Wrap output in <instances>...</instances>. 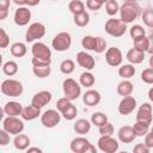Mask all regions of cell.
<instances>
[{
  "label": "cell",
  "mask_w": 153,
  "mask_h": 153,
  "mask_svg": "<svg viewBox=\"0 0 153 153\" xmlns=\"http://www.w3.org/2000/svg\"><path fill=\"white\" fill-rule=\"evenodd\" d=\"M41 0H26V5L30 6V7H33V6H37L39 4Z\"/></svg>",
  "instance_id": "54"
},
{
  "label": "cell",
  "mask_w": 153,
  "mask_h": 153,
  "mask_svg": "<svg viewBox=\"0 0 153 153\" xmlns=\"http://www.w3.org/2000/svg\"><path fill=\"white\" fill-rule=\"evenodd\" d=\"M141 80L145 84H148V85L153 84V68L152 67L146 68L141 72Z\"/></svg>",
  "instance_id": "42"
},
{
  "label": "cell",
  "mask_w": 153,
  "mask_h": 153,
  "mask_svg": "<svg viewBox=\"0 0 153 153\" xmlns=\"http://www.w3.org/2000/svg\"><path fill=\"white\" fill-rule=\"evenodd\" d=\"M10 133L7 130H5L4 128L0 130V145L1 146H6L10 143Z\"/></svg>",
  "instance_id": "48"
},
{
  "label": "cell",
  "mask_w": 153,
  "mask_h": 153,
  "mask_svg": "<svg viewBox=\"0 0 153 153\" xmlns=\"http://www.w3.org/2000/svg\"><path fill=\"white\" fill-rule=\"evenodd\" d=\"M103 4H100L98 0H86V7L91 11H98L100 10Z\"/></svg>",
  "instance_id": "47"
},
{
  "label": "cell",
  "mask_w": 153,
  "mask_h": 153,
  "mask_svg": "<svg viewBox=\"0 0 153 153\" xmlns=\"http://www.w3.org/2000/svg\"><path fill=\"white\" fill-rule=\"evenodd\" d=\"M8 14V10H2L0 11V20H4Z\"/></svg>",
  "instance_id": "55"
},
{
  "label": "cell",
  "mask_w": 153,
  "mask_h": 153,
  "mask_svg": "<svg viewBox=\"0 0 153 153\" xmlns=\"http://www.w3.org/2000/svg\"><path fill=\"white\" fill-rule=\"evenodd\" d=\"M149 148H153V131L149 130L146 135H145V141H143Z\"/></svg>",
  "instance_id": "50"
},
{
  "label": "cell",
  "mask_w": 153,
  "mask_h": 153,
  "mask_svg": "<svg viewBox=\"0 0 153 153\" xmlns=\"http://www.w3.org/2000/svg\"><path fill=\"white\" fill-rule=\"evenodd\" d=\"M105 61L111 67L121 66V63L123 61L122 51L117 47H110V48H108L105 50Z\"/></svg>",
  "instance_id": "12"
},
{
  "label": "cell",
  "mask_w": 153,
  "mask_h": 153,
  "mask_svg": "<svg viewBox=\"0 0 153 153\" xmlns=\"http://www.w3.org/2000/svg\"><path fill=\"white\" fill-rule=\"evenodd\" d=\"M152 114H153V108L149 103H143L140 105L136 112V121L145 122L151 124L152 123Z\"/></svg>",
  "instance_id": "16"
},
{
  "label": "cell",
  "mask_w": 153,
  "mask_h": 153,
  "mask_svg": "<svg viewBox=\"0 0 153 153\" xmlns=\"http://www.w3.org/2000/svg\"><path fill=\"white\" fill-rule=\"evenodd\" d=\"M74 69H75V62L71 59H66L60 63V71L62 74L69 75L74 72Z\"/></svg>",
  "instance_id": "36"
},
{
  "label": "cell",
  "mask_w": 153,
  "mask_h": 153,
  "mask_svg": "<svg viewBox=\"0 0 153 153\" xmlns=\"http://www.w3.org/2000/svg\"><path fill=\"white\" fill-rule=\"evenodd\" d=\"M61 115H62V117H63L65 120L72 121V120H74V118L76 117V115H78V109H76V106H75L74 104H71L66 110H63V111L61 112Z\"/></svg>",
  "instance_id": "39"
},
{
  "label": "cell",
  "mask_w": 153,
  "mask_h": 153,
  "mask_svg": "<svg viewBox=\"0 0 153 153\" xmlns=\"http://www.w3.org/2000/svg\"><path fill=\"white\" fill-rule=\"evenodd\" d=\"M105 12L110 17H115L120 12V5H118V2L116 0H108V2L105 4Z\"/></svg>",
  "instance_id": "37"
},
{
  "label": "cell",
  "mask_w": 153,
  "mask_h": 153,
  "mask_svg": "<svg viewBox=\"0 0 153 153\" xmlns=\"http://www.w3.org/2000/svg\"><path fill=\"white\" fill-rule=\"evenodd\" d=\"M91 121L88 120H85V118H79L75 121L74 126H73V129L76 134H80V135H85L87 134L90 130H91Z\"/></svg>",
  "instance_id": "25"
},
{
  "label": "cell",
  "mask_w": 153,
  "mask_h": 153,
  "mask_svg": "<svg viewBox=\"0 0 153 153\" xmlns=\"http://www.w3.org/2000/svg\"><path fill=\"white\" fill-rule=\"evenodd\" d=\"M69 148L74 153H96L97 152L96 147L84 136L74 137L69 143Z\"/></svg>",
  "instance_id": "5"
},
{
  "label": "cell",
  "mask_w": 153,
  "mask_h": 153,
  "mask_svg": "<svg viewBox=\"0 0 153 153\" xmlns=\"http://www.w3.org/2000/svg\"><path fill=\"white\" fill-rule=\"evenodd\" d=\"M116 91L120 96L122 97H126V96H129L133 93L134 91V85L133 82L129 80V79H123L122 81H120L117 84V87H116Z\"/></svg>",
  "instance_id": "24"
},
{
  "label": "cell",
  "mask_w": 153,
  "mask_h": 153,
  "mask_svg": "<svg viewBox=\"0 0 153 153\" xmlns=\"http://www.w3.org/2000/svg\"><path fill=\"white\" fill-rule=\"evenodd\" d=\"M41 108H37L33 104H30V105H26L23 108V111H22V118L25 120V121H33L36 118H38L41 116Z\"/></svg>",
  "instance_id": "21"
},
{
  "label": "cell",
  "mask_w": 153,
  "mask_h": 153,
  "mask_svg": "<svg viewBox=\"0 0 153 153\" xmlns=\"http://www.w3.org/2000/svg\"><path fill=\"white\" fill-rule=\"evenodd\" d=\"M135 108H136V99L131 94H129V96L122 97L121 102L118 103L117 110L121 115L126 116V115H130L135 110Z\"/></svg>",
  "instance_id": "14"
},
{
  "label": "cell",
  "mask_w": 153,
  "mask_h": 153,
  "mask_svg": "<svg viewBox=\"0 0 153 153\" xmlns=\"http://www.w3.org/2000/svg\"><path fill=\"white\" fill-rule=\"evenodd\" d=\"M73 22L76 26L79 27H85L88 23H90V14L85 11L82 13H79V14H74L73 16Z\"/></svg>",
  "instance_id": "34"
},
{
  "label": "cell",
  "mask_w": 153,
  "mask_h": 153,
  "mask_svg": "<svg viewBox=\"0 0 153 153\" xmlns=\"http://www.w3.org/2000/svg\"><path fill=\"white\" fill-rule=\"evenodd\" d=\"M105 32L112 37H122L127 31V24L123 23L121 19L117 18H110L105 22L104 25Z\"/></svg>",
  "instance_id": "4"
},
{
  "label": "cell",
  "mask_w": 153,
  "mask_h": 153,
  "mask_svg": "<svg viewBox=\"0 0 153 153\" xmlns=\"http://www.w3.org/2000/svg\"><path fill=\"white\" fill-rule=\"evenodd\" d=\"M26 152H27V153H33V152H36V153H42L43 151H42L41 148H38V147H29V148L26 149Z\"/></svg>",
  "instance_id": "53"
},
{
  "label": "cell",
  "mask_w": 153,
  "mask_h": 153,
  "mask_svg": "<svg viewBox=\"0 0 153 153\" xmlns=\"http://www.w3.org/2000/svg\"><path fill=\"white\" fill-rule=\"evenodd\" d=\"M61 112L59 110H55V109H49L47 111H44L42 115H41V123L44 128H55L60 121H61Z\"/></svg>",
  "instance_id": "9"
},
{
  "label": "cell",
  "mask_w": 153,
  "mask_h": 153,
  "mask_svg": "<svg viewBox=\"0 0 153 153\" xmlns=\"http://www.w3.org/2000/svg\"><path fill=\"white\" fill-rule=\"evenodd\" d=\"M76 63L86 71H92L96 66V61L93 56L86 51H79L76 54Z\"/></svg>",
  "instance_id": "15"
},
{
  "label": "cell",
  "mask_w": 153,
  "mask_h": 153,
  "mask_svg": "<svg viewBox=\"0 0 153 153\" xmlns=\"http://www.w3.org/2000/svg\"><path fill=\"white\" fill-rule=\"evenodd\" d=\"M141 14V7L137 5L136 1H124L120 6V19L126 23L130 24L135 19L139 18Z\"/></svg>",
  "instance_id": "1"
},
{
  "label": "cell",
  "mask_w": 153,
  "mask_h": 153,
  "mask_svg": "<svg viewBox=\"0 0 153 153\" xmlns=\"http://www.w3.org/2000/svg\"><path fill=\"white\" fill-rule=\"evenodd\" d=\"M97 145H98V149L104 153H115L120 148L118 141L114 139L112 135H100Z\"/></svg>",
  "instance_id": "10"
},
{
  "label": "cell",
  "mask_w": 153,
  "mask_h": 153,
  "mask_svg": "<svg viewBox=\"0 0 153 153\" xmlns=\"http://www.w3.org/2000/svg\"><path fill=\"white\" fill-rule=\"evenodd\" d=\"M22 111H23V105L16 100L7 102L2 108V112L7 116H20Z\"/></svg>",
  "instance_id": "20"
},
{
  "label": "cell",
  "mask_w": 153,
  "mask_h": 153,
  "mask_svg": "<svg viewBox=\"0 0 153 153\" xmlns=\"http://www.w3.org/2000/svg\"><path fill=\"white\" fill-rule=\"evenodd\" d=\"M53 1H57V0H53Z\"/></svg>",
  "instance_id": "62"
},
{
  "label": "cell",
  "mask_w": 153,
  "mask_h": 153,
  "mask_svg": "<svg viewBox=\"0 0 153 153\" xmlns=\"http://www.w3.org/2000/svg\"><path fill=\"white\" fill-rule=\"evenodd\" d=\"M126 1H136V0H126Z\"/></svg>",
  "instance_id": "60"
},
{
  "label": "cell",
  "mask_w": 153,
  "mask_h": 153,
  "mask_svg": "<svg viewBox=\"0 0 153 153\" xmlns=\"http://www.w3.org/2000/svg\"><path fill=\"white\" fill-rule=\"evenodd\" d=\"M98 1H99L100 4H103V5H105V4L108 2V0H98Z\"/></svg>",
  "instance_id": "59"
},
{
  "label": "cell",
  "mask_w": 153,
  "mask_h": 153,
  "mask_svg": "<svg viewBox=\"0 0 153 153\" xmlns=\"http://www.w3.org/2000/svg\"><path fill=\"white\" fill-rule=\"evenodd\" d=\"M97 42H98V37L91 36V35H86L82 37L81 39V45L85 50H92L94 51L97 48Z\"/></svg>",
  "instance_id": "30"
},
{
  "label": "cell",
  "mask_w": 153,
  "mask_h": 153,
  "mask_svg": "<svg viewBox=\"0 0 153 153\" xmlns=\"http://www.w3.org/2000/svg\"><path fill=\"white\" fill-rule=\"evenodd\" d=\"M31 53H32V57L44 61V62H48V63H51V50L43 42H39V41L35 42L32 44Z\"/></svg>",
  "instance_id": "7"
},
{
  "label": "cell",
  "mask_w": 153,
  "mask_h": 153,
  "mask_svg": "<svg viewBox=\"0 0 153 153\" xmlns=\"http://www.w3.org/2000/svg\"><path fill=\"white\" fill-rule=\"evenodd\" d=\"M148 63H149V67L153 68V54L151 55V57H149V60H148Z\"/></svg>",
  "instance_id": "58"
},
{
  "label": "cell",
  "mask_w": 153,
  "mask_h": 153,
  "mask_svg": "<svg viewBox=\"0 0 153 153\" xmlns=\"http://www.w3.org/2000/svg\"><path fill=\"white\" fill-rule=\"evenodd\" d=\"M149 130H152V131H153V127H152V128H151V129H149Z\"/></svg>",
  "instance_id": "61"
},
{
  "label": "cell",
  "mask_w": 153,
  "mask_h": 153,
  "mask_svg": "<svg viewBox=\"0 0 153 153\" xmlns=\"http://www.w3.org/2000/svg\"><path fill=\"white\" fill-rule=\"evenodd\" d=\"M98 131H99L100 135H112L114 134V126H112V123L106 122L105 124L99 127Z\"/></svg>",
  "instance_id": "44"
},
{
  "label": "cell",
  "mask_w": 153,
  "mask_h": 153,
  "mask_svg": "<svg viewBox=\"0 0 153 153\" xmlns=\"http://www.w3.org/2000/svg\"><path fill=\"white\" fill-rule=\"evenodd\" d=\"M30 137L26 135V134H17L14 135V139H13V146L18 151H26L29 147H30Z\"/></svg>",
  "instance_id": "22"
},
{
  "label": "cell",
  "mask_w": 153,
  "mask_h": 153,
  "mask_svg": "<svg viewBox=\"0 0 153 153\" xmlns=\"http://www.w3.org/2000/svg\"><path fill=\"white\" fill-rule=\"evenodd\" d=\"M2 128L7 130L11 135H17L23 133L25 126L24 122L18 118V116H6L2 121Z\"/></svg>",
  "instance_id": "8"
},
{
  "label": "cell",
  "mask_w": 153,
  "mask_h": 153,
  "mask_svg": "<svg viewBox=\"0 0 153 153\" xmlns=\"http://www.w3.org/2000/svg\"><path fill=\"white\" fill-rule=\"evenodd\" d=\"M30 19H31V11L26 6H18L13 16L14 24L18 26H25L29 24Z\"/></svg>",
  "instance_id": "13"
},
{
  "label": "cell",
  "mask_w": 153,
  "mask_h": 153,
  "mask_svg": "<svg viewBox=\"0 0 153 153\" xmlns=\"http://www.w3.org/2000/svg\"><path fill=\"white\" fill-rule=\"evenodd\" d=\"M126 59H127L128 62L131 63V65H139V63H141V62L143 61V59H145V51H141V50H139V49H136V48H131V49H129V50L127 51Z\"/></svg>",
  "instance_id": "23"
},
{
  "label": "cell",
  "mask_w": 153,
  "mask_h": 153,
  "mask_svg": "<svg viewBox=\"0 0 153 153\" xmlns=\"http://www.w3.org/2000/svg\"><path fill=\"white\" fill-rule=\"evenodd\" d=\"M118 75L122 79H130L135 75V67L131 63H124L118 68Z\"/></svg>",
  "instance_id": "29"
},
{
  "label": "cell",
  "mask_w": 153,
  "mask_h": 153,
  "mask_svg": "<svg viewBox=\"0 0 153 153\" xmlns=\"http://www.w3.org/2000/svg\"><path fill=\"white\" fill-rule=\"evenodd\" d=\"M72 45V36L69 32L66 31H61L57 35L54 36L53 41H51V47L60 53L67 51Z\"/></svg>",
  "instance_id": "6"
},
{
  "label": "cell",
  "mask_w": 153,
  "mask_h": 153,
  "mask_svg": "<svg viewBox=\"0 0 153 153\" xmlns=\"http://www.w3.org/2000/svg\"><path fill=\"white\" fill-rule=\"evenodd\" d=\"M1 92L4 96H7V97H19L22 96L23 91H24V87H23V84L19 81V80H16V79H6L1 82Z\"/></svg>",
  "instance_id": "2"
},
{
  "label": "cell",
  "mask_w": 153,
  "mask_h": 153,
  "mask_svg": "<svg viewBox=\"0 0 153 153\" xmlns=\"http://www.w3.org/2000/svg\"><path fill=\"white\" fill-rule=\"evenodd\" d=\"M68 10L73 16L85 12V4L81 0H71L68 4Z\"/></svg>",
  "instance_id": "33"
},
{
  "label": "cell",
  "mask_w": 153,
  "mask_h": 153,
  "mask_svg": "<svg viewBox=\"0 0 153 153\" xmlns=\"http://www.w3.org/2000/svg\"><path fill=\"white\" fill-rule=\"evenodd\" d=\"M149 147L143 142V143H137L136 146H134L133 152L134 153H149Z\"/></svg>",
  "instance_id": "49"
},
{
  "label": "cell",
  "mask_w": 153,
  "mask_h": 153,
  "mask_svg": "<svg viewBox=\"0 0 153 153\" xmlns=\"http://www.w3.org/2000/svg\"><path fill=\"white\" fill-rule=\"evenodd\" d=\"M79 82H80L81 86H84L86 88H91L94 85V82H96V78L91 73V71H86V72H84V73L80 74Z\"/></svg>",
  "instance_id": "28"
},
{
  "label": "cell",
  "mask_w": 153,
  "mask_h": 153,
  "mask_svg": "<svg viewBox=\"0 0 153 153\" xmlns=\"http://www.w3.org/2000/svg\"><path fill=\"white\" fill-rule=\"evenodd\" d=\"M11 5V0H0V11L8 10Z\"/></svg>",
  "instance_id": "51"
},
{
  "label": "cell",
  "mask_w": 153,
  "mask_h": 153,
  "mask_svg": "<svg viewBox=\"0 0 153 153\" xmlns=\"http://www.w3.org/2000/svg\"><path fill=\"white\" fill-rule=\"evenodd\" d=\"M108 48H106V41L103 38V37H100V36H98V42H97V48H96V50H94V53H97V54H102V53H104L105 50H106Z\"/></svg>",
  "instance_id": "46"
},
{
  "label": "cell",
  "mask_w": 153,
  "mask_h": 153,
  "mask_svg": "<svg viewBox=\"0 0 153 153\" xmlns=\"http://www.w3.org/2000/svg\"><path fill=\"white\" fill-rule=\"evenodd\" d=\"M45 35V26L44 24L42 23H32L29 25V27L26 29V32H25V41L26 42H35V41H38L41 38H43Z\"/></svg>",
  "instance_id": "11"
},
{
  "label": "cell",
  "mask_w": 153,
  "mask_h": 153,
  "mask_svg": "<svg viewBox=\"0 0 153 153\" xmlns=\"http://www.w3.org/2000/svg\"><path fill=\"white\" fill-rule=\"evenodd\" d=\"M141 19L147 27L153 29V8H146L141 13Z\"/></svg>",
  "instance_id": "38"
},
{
  "label": "cell",
  "mask_w": 153,
  "mask_h": 153,
  "mask_svg": "<svg viewBox=\"0 0 153 153\" xmlns=\"http://www.w3.org/2000/svg\"><path fill=\"white\" fill-rule=\"evenodd\" d=\"M117 136H118V140L122 143H130L136 137V135L133 131V127H130V126H123V127H121L118 129V131H117Z\"/></svg>",
  "instance_id": "19"
},
{
  "label": "cell",
  "mask_w": 153,
  "mask_h": 153,
  "mask_svg": "<svg viewBox=\"0 0 153 153\" xmlns=\"http://www.w3.org/2000/svg\"><path fill=\"white\" fill-rule=\"evenodd\" d=\"M148 36H142L140 38L134 39V48L141 50V51H147L148 50Z\"/></svg>",
  "instance_id": "40"
},
{
  "label": "cell",
  "mask_w": 153,
  "mask_h": 153,
  "mask_svg": "<svg viewBox=\"0 0 153 153\" xmlns=\"http://www.w3.org/2000/svg\"><path fill=\"white\" fill-rule=\"evenodd\" d=\"M51 98H53L51 92H49L47 90H42V91H39V92H37V93L33 94V97L31 99V104H33L35 106L42 109L43 106H45L47 104L50 103Z\"/></svg>",
  "instance_id": "17"
},
{
  "label": "cell",
  "mask_w": 153,
  "mask_h": 153,
  "mask_svg": "<svg viewBox=\"0 0 153 153\" xmlns=\"http://www.w3.org/2000/svg\"><path fill=\"white\" fill-rule=\"evenodd\" d=\"M108 121V116L104 114V112H100V111H97V112H93L92 116H91V123L96 127H102L103 124H105Z\"/></svg>",
  "instance_id": "35"
},
{
  "label": "cell",
  "mask_w": 153,
  "mask_h": 153,
  "mask_svg": "<svg viewBox=\"0 0 153 153\" xmlns=\"http://www.w3.org/2000/svg\"><path fill=\"white\" fill-rule=\"evenodd\" d=\"M71 104H72V100H69L67 97L59 98L57 102H56V110H59L60 112H62V111L66 110Z\"/></svg>",
  "instance_id": "43"
},
{
  "label": "cell",
  "mask_w": 153,
  "mask_h": 153,
  "mask_svg": "<svg viewBox=\"0 0 153 153\" xmlns=\"http://www.w3.org/2000/svg\"><path fill=\"white\" fill-rule=\"evenodd\" d=\"M149 127H151V124H148V123L136 121V122L134 123V126H133V131H134V134H135L136 136L142 137V136H145V135L149 131V129H151Z\"/></svg>",
  "instance_id": "31"
},
{
  "label": "cell",
  "mask_w": 153,
  "mask_h": 153,
  "mask_svg": "<svg viewBox=\"0 0 153 153\" xmlns=\"http://www.w3.org/2000/svg\"><path fill=\"white\" fill-rule=\"evenodd\" d=\"M10 51H11V55L14 57H23L26 55L27 48L23 42H14L10 47Z\"/></svg>",
  "instance_id": "26"
},
{
  "label": "cell",
  "mask_w": 153,
  "mask_h": 153,
  "mask_svg": "<svg viewBox=\"0 0 153 153\" xmlns=\"http://www.w3.org/2000/svg\"><path fill=\"white\" fill-rule=\"evenodd\" d=\"M17 6H25L26 5V0H12Z\"/></svg>",
  "instance_id": "56"
},
{
  "label": "cell",
  "mask_w": 153,
  "mask_h": 153,
  "mask_svg": "<svg viewBox=\"0 0 153 153\" xmlns=\"http://www.w3.org/2000/svg\"><path fill=\"white\" fill-rule=\"evenodd\" d=\"M2 72L4 74L8 75V76H13L18 73V65L16 61L13 60H8L2 65Z\"/></svg>",
  "instance_id": "32"
},
{
  "label": "cell",
  "mask_w": 153,
  "mask_h": 153,
  "mask_svg": "<svg viewBox=\"0 0 153 153\" xmlns=\"http://www.w3.org/2000/svg\"><path fill=\"white\" fill-rule=\"evenodd\" d=\"M147 96H148V99L153 103V87H151L149 90H148V93H147Z\"/></svg>",
  "instance_id": "57"
},
{
  "label": "cell",
  "mask_w": 153,
  "mask_h": 153,
  "mask_svg": "<svg viewBox=\"0 0 153 153\" xmlns=\"http://www.w3.org/2000/svg\"><path fill=\"white\" fill-rule=\"evenodd\" d=\"M63 96L67 97L69 100H75L81 94V85L73 78H66L62 82Z\"/></svg>",
  "instance_id": "3"
},
{
  "label": "cell",
  "mask_w": 153,
  "mask_h": 153,
  "mask_svg": "<svg viewBox=\"0 0 153 153\" xmlns=\"http://www.w3.org/2000/svg\"><path fill=\"white\" fill-rule=\"evenodd\" d=\"M148 50H147V53H149L151 55L153 54V32L148 36Z\"/></svg>",
  "instance_id": "52"
},
{
  "label": "cell",
  "mask_w": 153,
  "mask_h": 153,
  "mask_svg": "<svg viewBox=\"0 0 153 153\" xmlns=\"http://www.w3.org/2000/svg\"><path fill=\"white\" fill-rule=\"evenodd\" d=\"M129 35H130V37L133 38V41L134 39H136V38H140V37H142V36H146V31H145V29L141 26V25H133L130 29H129Z\"/></svg>",
  "instance_id": "41"
},
{
  "label": "cell",
  "mask_w": 153,
  "mask_h": 153,
  "mask_svg": "<svg viewBox=\"0 0 153 153\" xmlns=\"http://www.w3.org/2000/svg\"><path fill=\"white\" fill-rule=\"evenodd\" d=\"M100 100H102V96L97 90L90 88L82 94V102L87 106H96L100 103Z\"/></svg>",
  "instance_id": "18"
},
{
  "label": "cell",
  "mask_w": 153,
  "mask_h": 153,
  "mask_svg": "<svg viewBox=\"0 0 153 153\" xmlns=\"http://www.w3.org/2000/svg\"><path fill=\"white\" fill-rule=\"evenodd\" d=\"M32 72L37 78H47L51 73L50 65H32Z\"/></svg>",
  "instance_id": "27"
},
{
  "label": "cell",
  "mask_w": 153,
  "mask_h": 153,
  "mask_svg": "<svg viewBox=\"0 0 153 153\" xmlns=\"http://www.w3.org/2000/svg\"><path fill=\"white\" fill-rule=\"evenodd\" d=\"M10 45V36L7 35V32L5 31V29H0V47L4 49V48H7Z\"/></svg>",
  "instance_id": "45"
}]
</instances>
